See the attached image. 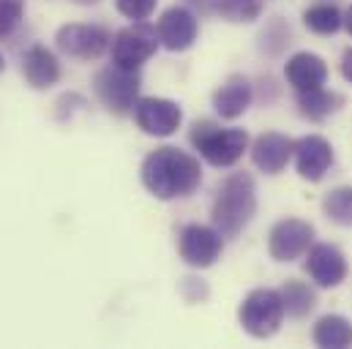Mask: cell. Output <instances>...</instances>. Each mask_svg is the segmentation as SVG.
Wrapping results in <instances>:
<instances>
[{
    "mask_svg": "<svg viewBox=\"0 0 352 349\" xmlns=\"http://www.w3.org/2000/svg\"><path fill=\"white\" fill-rule=\"evenodd\" d=\"M140 177H142V185L156 199L173 202V199L191 196L199 188L202 164L197 156H191L180 148H173V145H164L145 156Z\"/></svg>",
    "mask_w": 352,
    "mask_h": 349,
    "instance_id": "6da1fadb",
    "label": "cell"
},
{
    "mask_svg": "<svg viewBox=\"0 0 352 349\" xmlns=\"http://www.w3.org/2000/svg\"><path fill=\"white\" fill-rule=\"evenodd\" d=\"M257 213V185L249 172L227 174L213 196L210 218L224 238H238Z\"/></svg>",
    "mask_w": 352,
    "mask_h": 349,
    "instance_id": "7a4b0ae2",
    "label": "cell"
},
{
    "mask_svg": "<svg viewBox=\"0 0 352 349\" xmlns=\"http://www.w3.org/2000/svg\"><path fill=\"white\" fill-rule=\"evenodd\" d=\"M188 139L194 150L210 167H219V170L238 164L249 150V134L243 128H221L213 120H197L188 131Z\"/></svg>",
    "mask_w": 352,
    "mask_h": 349,
    "instance_id": "3957f363",
    "label": "cell"
},
{
    "mask_svg": "<svg viewBox=\"0 0 352 349\" xmlns=\"http://www.w3.org/2000/svg\"><path fill=\"white\" fill-rule=\"evenodd\" d=\"M284 300H281V292L278 289H252L241 308H238V319H241V328L252 336V339H270L278 333L281 322H284Z\"/></svg>",
    "mask_w": 352,
    "mask_h": 349,
    "instance_id": "277c9868",
    "label": "cell"
},
{
    "mask_svg": "<svg viewBox=\"0 0 352 349\" xmlns=\"http://www.w3.org/2000/svg\"><path fill=\"white\" fill-rule=\"evenodd\" d=\"M140 85H142L140 69H126L118 63L104 66L93 80V90H96L98 101L120 117L134 112V104L140 98Z\"/></svg>",
    "mask_w": 352,
    "mask_h": 349,
    "instance_id": "5b68a950",
    "label": "cell"
},
{
    "mask_svg": "<svg viewBox=\"0 0 352 349\" xmlns=\"http://www.w3.org/2000/svg\"><path fill=\"white\" fill-rule=\"evenodd\" d=\"M109 52H112V63L126 69H140L159 52V33L145 22H134L112 36Z\"/></svg>",
    "mask_w": 352,
    "mask_h": 349,
    "instance_id": "8992f818",
    "label": "cell"
},
{
    "mask_svg": "<svg viewBox=\"0 0 352 349\" xmlns=\"http://www.w3.org/2000/svg\"><path fill=\"white\" fill-rule=\"evenodd\" d=\"M177 254L194 270H205L221 260L224 254V235L216 227L205 224H186L177 235Z\"/></svg>",
    "mask_w": 352,
    "mask_h": 349,
    "instance_id": "52a82bcc",
    "label": "cell"
},
{
    "mask_svg": "<svg viewBox=\"0 0 352 349\" xmlns=\"http://www.w3.org/2000/svg\"><path fill=\"white\" fill-rule=\"evenodd\" d=\"M112 38L101 25H82V22H72L63 25L55 33V47L74 60H98L107 49H109Z\"/></svg>",
    "mask_w": 352,
    "mask_h": 349,
    "instance_id": "ba28073f",
    "label": "cell"
},
{
    "mask_svg": "<svg viewBox=\"0 0 352 349\" xmlns=\"http://www.w3.org/2000/svg\"><path fill=\"white\" fill-rule=\"evenodd\" d=\"M131 115L148 137H173L183 123L180 104L170 98H159V95H140Z\"/></svg>",
    "mask_w": 352,
    "mask_h": 349,
    "instance_id": "9c48e42d",
    "label": "cell"
},
{
    "mask_svg": "<svg viewBox=\"0 0 352 349\" xmlns=\"http://www.w3.org/2000/svg\"><path fill=\"white\" fill-rule=\"evenodd\" d=\"M314 240V227L300 218H281L267 235V254L276 262L300 260Z\"/></svg>",
    "mask_w": 352,
    "mask_h": 349,
    "instance_id": "30bf717a",
    "label": "cell"
},
{
    "mask_svg": "<svg viewBox=\"0 0 352 349\" xmlns=\"http://www.w3.org/2000/svg\"><path fill=\"white\" fill-rule=\"evenodd\" d=\"M159 33V44L170 52H186L188 47H194L197 36H199V19L191 8L186 5H173L159 16L156 25Z\"/></svg>",
    "mask_w": 352,
    "mask_h": 349,
    "instance_id": "8fae6325",
    "label": "cell"
},
{
    "mask_svg": "<svg viewBox=\"0 0 352 349\" xmlns=\"http://www.w3.org/2000/svg\"><path fill=\"white\" fill-rule=\"evenodd\" d=\"M295 170L303 180L309 183H320L325 172L333 167V148L325 137L320 134H309V137H300L295 142Z\"/></svg>",
    "mask_w": 352,
    "mask_h": 349,
    "instance_id": "7c38bea8",
    "label": "cell"
},
{
    "mask_svg": "<svg viewBox=\"0 0 352 349\" xmlns=\"http://www.w3.org/2000/svg\"><path fill=\"white\" fill-rule=\"evenodd\" d=\"M306 273L317 286L333 289L347 278V260L336 246L317 243L306 251Z\"/></svg>",
    "mask_w": 352,
    "mask_h": 349,
    "instance_id": "4fadbf2b",
    "label": "cell"
},
{
    "mask_svg": "<svg viewBox=\"0 0 352 349\" xmlns=\"http://www.w3.org/2000/svg\"><path fill=\"white\" fill-rule=\"evenodd\" d=\"M292 153H295V142L289 137H284V134H276V131L260 134L252 142V161L265 174L281 172L289 164Z\"/></svg>",
    "mask_w": 352,
    "mask_h": 349,
    "instance_id": "5bb4252c",
    "label": "cell"
},
{
    "mask_svg": "<svg viewBox=\"0 0 352 349\" xmlns=\"http://www.w3.org/2000/svg\"><path fill=\"white\" fill-rule=\"evenodd\" d=\"M22 77L33 90H47V87L58 85L60 80V63L55 58V52L44 44H33L25 49L22 55Z\"/></svg>",
    "mask_w": 352,
    "mask_h": 349,
    "instance_id": "9a60e30c",
    "label": "cell"
},
{
    "mask_svg": "<svg viewBox=\"0 0 352 349\" xmlns=\"http://www.w3.org/2000/svg\"><path fill=\"white\" fill-rule=\"evenodd\" d=\"M252 98H254L252 82L243 74H232L213 90V109L219 117L235 120L252 106Z\"/></svg>",
    "mask_w": 352,
    "mask_h": 349,
    "instance_id": "2e32d148",
    "label": "cell"
},
{
    "mask_svg": "<svg viewBox=\"0 0 352 349\" xmlns=\"http://www.w3.org/2000/svg\"><path fill=\"white\" fill-rule=\"evenodd\" d=\"M284 77L287 82L295 87L298 93L300 90H314V87H322L328 80V66L320 55L314 52H295L287 66H284Z\"/></svg>",
    "mask_w": 352,
    "mask_h": 349,
    "instance_id": "e0dca14e",
    "label": "cell"
},
{
    "mask_svg": "<svg viewBox=\"0 0 352 349\" xmlns=\"http://www.w3.org/2000/svg\"><path fill=\"white\" fill-rule=\"evenodd\" d=\"M311 339L322 349H347L352 347V322L342 314H325L317 319Z\"/></svg>",
    "mask_w": 352,
    "mask_h": 349,
    "instance_id": "ac0fdd59",
    "label": "cell"
},
{
    "mask_svg": "<svg viewBox=\"0 0 352 349\" xmlns=\"http://www.w3.org/2000/svg\"><path fill=\"white\" fill-rule=\"evenodd\" d=\"M342 104V95L328 93L325 87H314V90H300L298 93V112L309 120H325L331 112H336V106Z\"/></svg>",
    "mask_w": 352,
    "mask_h": 349,
    "instance_id": "d6986e66",
    "label": "cell"
},
{
    "mask_svg": "<svg viewBox=\"0 0 352 349\" xmlns=\"http://www.w3.org/2000/svg\"><path fill=\"white\" fill-rule=\"evenodd\" d=\"M303 25L317 36H333L344 25V16L333 3H314L303 11Z\"/></svg>",
    "mask_w": 352,
    "mask_h": 349,
    "instance_id": "ffe728a7",
    "label": "cell"
},
{
    "mask_svg": "<svg viewBox=\"0 0 352 349\" xmlns=\"http://www.w3.org/2000/svg\"><path fill=\"white\" fill-rule=\"evenodd\" d=\"M281 300H284V311L289 314V317H295V319H303L311 308H314V303H317V297H314V292L309 289V284H303V281H287L281 289Z\"/></svg>",
    "mask_w": 352,
    "mask_h": 349,
    "instance_id": "44dd1931",
    "label": "cell"
},
{
    "mask_svg": "<svg viewBox=\"0 0 352 349\" xmlns=\"http://www.w3.org/2000/svg\"><path fill=\"white\" fill-rule=\"evenodd\" d=\"M213 14H219V16L227 19V22L246 25V22L260 19V14H263V0H216Z\"/></svg>",
    "mask_w": 352,
    "mask_h": 349,
    "instance_id": "7402d4cb",
    "label": "cell"
},
{
    "mask_svg": "<svg viewBox=\"0 0 352 349\" xmlns=\"http://www.w3.org/2000/svg\"><path fill=\"white\" fill-rule=\"evenodd\" d=\"M322 210L333 224L352 227V185H339L328 191L322 199Z\"/></svg>",
    "mask_w": 352,
    "mask_h": 349,
    "instance_id": "603a6c76",
    "label": "cell"
},
{
    "mask_svg": "<svg viewBox=\"0 0 352 349\" xmlns=\"http://www.w3.org/2000/svg\"><path fill=\"white\" fill-rule=\"evenodd\" d=\"M25 19V0H0V41L11 38Z\"/></svg>",
    "mask_w": 352,
    "mask_h": 349,
    "instance_id": "cb8c5ba5",
    "label": "cell"
},
{
    "mask_svg": "<svg viewBox=\"0 0 352 349\" xmlns=\"http://www.w3.org/2000/svg\"><path fill=\"white\" fill-rule=\"evenodd\" d=\"M156 5L159 0H115V8L131 22H145L156 11Z\"/></svg>",
    "mask_w": 352,
    "mask_h": 349,
    "instance_id": "d4e9b609",
    "label": "cell"
},
{
    "mask_svg": "<svg viewBox=\"0 0 352 349\" xmlns=\"http://www.w3.org/2000/svg\"><path fill=\"white\" fill-rule=\"evenodd\" d=\"M342 77L352 85V47L342 55Z\"/></svg>",
    "mask_w": 352,
    "mask_h": 349,
    "instance_id": "484cf974",
    "label": "cell"
},
{
    "mask_svg": "<svg viewBox=\"0 0 352 349\" xmlns=\"http://www.w3.org/2000/svg\"><path fill=\"white\" fill-rule=\"evenodd\" d=\"M188 5L199 8V14H213V5H216V0H188Z\"/></svg>",
    "mask_w": 352,
    "mask_h": 349,
    "instance_id": "4316f807",
    "label": "cell"
},
{
    "mask_svg": "<svg viewBox=\"0 0 352 349\" xmlns=\"http://www.w3.org/2000/svg\"><path fill=\"white\" fill-rule=\"evenodd\" d=\"M344 27H347V33L352 36V5L347 8V14H344Z\"/></svg>",
    "mask_w": 352,
    "mask_h": 349,
    "instance_id": "83f0119b",
    "label": "cell"
},
{
    "mask_svg": "<svg viewBox=\"0 0 352 349\" xmlns=\"http://www.w3.org/2000/svg\"><path fill=\"white\" fill-rule=\"evenodd\" d=\"M72 3H77V5H96V3H101V0H72Z\"/></svg>",
    "mask_w": 352,
    "mask_h": 349,
    "instance_id": "f1b7e54d",
    "label": "cell"
},
{
    "mask_svg": "<svg viewBox=\"0 0 352 349\" xmlns=\"http://www.w3.org/2000/svg\"><path fill=\"white\" fill-rule=\"evenodd\" d=\"M3 69H6V60H3V52H0V74H3Z\"/></svg>",
    "mask_w": 352,
    "mask_h": 349,
    "instance_id": "f546056e",
    "label": "cell"
}]
</instances>
